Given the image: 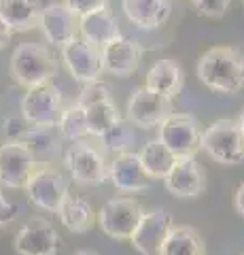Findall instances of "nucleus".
Masks as SVG:
<instances>
[{
  "mask_svg": "<svg viewBox=\"0 0 244 255\" xmlns=\"http://www.w3.org/2000/svg\"><path fill=\"white\" fill-rule=\"evenodd\" d=\"M38 168L34 153L19 140L0 145V185L6 189H23Z\"/></svg>",
  "mask_w": 244,
  "mask_h": 255,
  "instance_id": "nucleus-10",
  "label": "nucleus"
},
{
  "mask_svg": "<svg viewBox=\"0 0 244 255\" xmlns=\"http://www.w3.org/2000/svg\"><path fill=\"white\" fill-rule=\"evenodd\" d=\"M73 255H102V253H98V251H77Z\"/></svg>",
  "mask_w": 244,
  "mask_h": 255,
  "instance_id": "nucleus-35",
  "label": "nucleus"
},
{
  "mask_svg": "<svg viewBox=\"0 0 244 255\" xmlns=\"http://www.w3.org/2000/svg\"><path fill=\"white\" fill-rule=\"evenodd\" d=\"M106 2L108 0H64V4L77 17H83V15L98 11V9H106Z\"/></svg>",
  "mask_w": 244,
  "mask_h": 255,
  "instance_id": "nucleus-30",
  "label": "nucleus"
},
{
  "mask_svg": "<svg viewBox=\"0 0 244 255\" xmlns=\"http://www.w3.org/2000/svg\"><path fill=\"white\" fill-rule=\"evenodd\" d=\"M58 128H60L62 138H66L70 142L85 140L89 136L87 117H85V111L79 105H73V107L62 111V115L58 119Z\"/></svg>",
  "mask_w": 244,
  "mask_h": 255,
  "instance_id": "nucleus-27",
  "label": "nucleus"
},
{
  "mask_svg": "<svg viewBox=\"0 0 244 255\" xmlns=\"http://www.w3.org/2000/svg\"><path fill=\"white\" fill-rule=\"evenodd\" d=\"M172 226H174L172 223V215L166 209H162V206H157L153 211H145L138 228L134 230V234L130 238V243L140 255H160L162 243L166 241Z\"/></svg>",
  "mask_w": 244,
  "mask_h": 255,
  "instance_id": "nucleus-14",
  "label": "nucleus"
},
{
  "mask_svg": "<svg viewBox=\"0 0 244 255\" xmlns=\"http://www.w3.org/2000/svg\"><path fill=\"white\" fill-rule=\"evenodd\" d=\"M183 83H185V75H183V68L176 60H170V58H163V60H157L151 70L147 73L145 79V87L151 90L155 94H162L166 98H176L183 90Z\"/></svg>",
  "mask_w": 244,
  "mask_h": 255,
  "instance_id": "nucleus-21",
  "label": "nucleus"
},
{
  "mask_svg": "<svg viewBox=\"0 0 244 255\" xmlns=\"http://www.w3.org/2000/svg\"><path fill=\"white\" fill-rule=\"evenodd\" d=\"M163 185L176 198H198L206 189V177L204 168L195 162V155L176 157L172 170L163 179Z\"/></svg>",
  "mask_w": 244,
  "mask_h": 255,
  "instance_id": "nucleus-15",
  "label": "nucleus"
},
{
  "mask_svg": "<svg viewBox=\"0 0 244 255\" xmlns=\"http://www.w3.org/2000/svg\"><path fill=\"white\" fill-rule=\"evenodd\" d=\"M160 255H206V245L200 232L191 226H172Z\"/></svg>",
  "mask_w": 244,
  "mask_h": 255,
  "instance_id": "nucleus-25",
  "label": "nucleus"
},
{
  "mask_svg": "<svg viewBox=\"0 0 244 255\" xmlns=\"http://www.w3.org/2000/svg\"><path fill=\"white\" fill-rule=\"evenodd\" d=\"M9 73L15 83L30 90L43 83H51V79L58 73V62L47 47L36 43H21L15 47L11 55Z\"/></svg>",
  "mask_w": 244,
  "mask_h": 255,
  "instance_id": "nucleus-2",
  "label": "nucleus"
},
{
  "mask_svg": "<svg viewBox=\"0 0 244 255\" xmlns=\"http://www.w3.org/2000/svg\"><path fill=\"white\" fill-rule=\"evenodd\" d=\"M77 105L85 111L87 126H89V136H96V138L104 136L115 124L121 122L119 109L115 105L111 90H108V85L100 81L83 85Z\"/></svg>",
  "mask_w": 244,
  "mask_h": 255,
  "instance_id": "nucleus-3",
  "label": "nucleus"
},
{
  "mask_svg": "<svg viewBox=\"0 0 244 255\" xmlns=\"http://www.w3.org/2000/svg\"><path fill=\"white\" fill-rule=\"evenodd\" d=\"M15 217H17V206L6 200L4 194L0 191V230L4 226H9V223H13Z\"/></svg>",
  "mask_w": 244,
  "mask_h": 255,
  "instance_id": "nucleus-31",
  "label": "nucleus"
},
{
  "mask_svg": "<svg viewBox=\"0 0 244 255\" xmlns=\"http://www.w3.org/2000/svg\"><path fill=\"white\" fill-rule=\"evenodd\" d=\"M236 122H238V126H240V130H242V136H244V109L240 111V115H238V119H236Z\"/></svg>",
  "mask_w": 244,
  "mask_h": 255,
  "instance_id": "nucleus-34",
  "label": "nucleus"
},
{
  "mask_svg": "<svg viewBox=\"0 0 244 255\" xmlns=\"http://www.w3.org/2000/svg\"><path fill=\"white\" fill-rule=\"evenodd\" d=\"M191 2L200 15H206V17H223L227 9H230L232 0H191Z\"/></svg>",
  "mask_w": 244,
  "mask_h": 255,
  "instance_id": "nucleus-29",
  "label": "nucleus"
},
{
  "mask_svg": "<svg viewBox=\"0 0 244 255\" xmlns=\"http://www.w3.org/2000/svg\"><path fill=\"white\" fill-rule=\"evenodd\" d=\"M41 0H0V19L13 32H28L41 23Z\"/></svg>",
  "mask_w": 244,
  "mask_h": 255,
  "instance_id": "nucleus-23",
  "label": "nucleus"
},
{
  "mask_svg": "<svg viewBox=\"0 0 244 255\" xmlns=\"http://www.w3.org/2000/svg\"><path fill=\"white\" fill-rule=\"evenodd\" d=\"M140 58H143V47L130 38H115L108 45L102 47V62H104V73L115 77H130L138 70Z\"/></svg>",
  "mask_w": 244,
  "mask_h": 255,
  "instance_id": "nucleus-17",
  "label": "nucleus"
},
{
  "mask_svg": "<svg viewBox=\"0 0 244 255\" xmlns=\"http://www.w3.org/2000/svg\"><path fill=\"white\" fill-rule=\"evenodd\" d=\"M108 179L113 185L128 194H138L153 185V179L145 172L143 164H140L138 153L134 151H125V153H117L108 168Z\"/></svg>",
  "mask_w": 244,
  "mask_h": 255,
  "instance_id": "nucleus-16",
  "label": "nucleus"
},
{
  "mask_svg": "<svg viewBox=\"0 0 244 255\" xmlns=\"http://www.w3.org/2000/svg\"><path fill=\"white\" fill-rule=\"evenodd\" d=\"M100 140L104 142V147L108 151L125 153V151H130V147L136 142V132H134V126L130 122H123L121 119V122L115 124L104 136H100Z\"/></svg>",
  "mask_w": 244,
  "mask_h": 255,
  "instance_id": "nucleus-28",
  "label": "nucleus"
},
{
  "mask_svg": "<svg viewBox=\"0 0 244 255\" xmlns=\"http://www.w3.org/2000/svg\"><path fill=\"white\" fill-rule=\"evenodd\" d=\"M64 166L79 185H87V187L102 185L108 174L104 153L87 138L77 140L66 149Z\"/></svg>",
  "mask_w": 244,
  "mask_h": 255,
  "instance_id": "nucleus-5",
  "label": "nucleus"
},
{
  "mask_svg": "<svg viewBox=\"0 0 244 255\" xmlns=\"http://www.w3.org/2000/svg\"><path fill=\"white\" fill-rule=\"evenodd\" d=\"M202 151L219 164H240L244 162V136L236 119L223 117L212 122L202 132Z\"/></svg>",
  "mask_w": 244,
  "mask_h": 255,
  "instance_id": "nucleus-4",
  "label": "nucleus"
},
{
  "mask_svg": "<svg viewBox=\"0 0 244 255\" xmlns=\"http://www.w3.org/2000/svg\"><path fill=\"white\" fill-rule=\"evenodd\" d=\"M41 30L49 45L64 47L73 41L79 30V17L68 9L66 4H49L43 9L41 15Z\"/></svg>",
  "mask_w": 244,
  "mask_h": 255,
  "instance_id": "nucleus-18",
  "label": "nucleus"
},
{
  "mask_svg": "<svg viewBox=\"0 0 244 255\" xmlns=\"http://www.w3.org/2000/svg\"><path fill=\"white\" fill-rule=\"evenodd\" d=\"M56 215L60 217L62 226L75 234L87 232L93 226V221H96V211H93L91 202L85 200V198L79 194H68V198L62 202L60 211Z\"/></svg>",
  "mask_w": 244,
  "mask_h": 255,
  "instance_id": "nucleus-24",
  "label": "nucleus"
},
{
  "mask_svg": "<svg viewBox=\"0 0 244 255\" xmlns=\"http://www.w3.org/2000/svg\"><path fill=\"white\" fill-rule=\"evenodd\" d=\"M62 60L70 73V77L81 85L100 81V75L104 73V62H102V49L85 38H73L62 47Z\"/></svg>",
  "mask_w": 244,
  "mask_h": 255,
  "instance_id": "nucleus-9",
  "label": "nucleus"
},
{
  "mask_svg": "<svg viewBox=\"0 0 244 255\" xmlns=\"http://www.w3.org/2000/svg\"><path fill=\"white\" fill-rule=\"evenodd\" d=\"M23 189H26L30 202L47 213H58L62 202H64L70 194L66 177L49 164L38 166L32 172V177L28 179Z\"/></svg>",
  "mask_w": 244,
  "mask_h": 255,
  "instance_id": "nucleus-7",
  "label": "nucleus"
},
{
  "mask_svg": "<svg viewBox=\"0 0 244 255\" xmlns=\"http://www.w3.org/2000/svg\"><path fill=\"white\" fill-rule=\"evenodd\" d=\"M198 79L210 92L236 94L244 85V55L234 47H210L198 60Z\"/></svg>",
  "mask_w": 244,
  "mask_h": 255,
  "instance_id": "nucleus-1",
  "label": "nucleus"
},
{
  "mask_svg": "<svg viewBox=\"0 0 244 255\" xmlns=\"http://www.w3.org/2000/svg\"><path fill=\"white\" fill-rule=\"evenodd\" d=\"M13 247L17 255H56L60 238L49 219L32 217L28 219L15 234Z\"/></svg>",
  "mask_w": 244,
  "mask_h": 255,
  "instance_id": "nucleus-13",
  "label": "nucleus"
},
{
  "mask_svg": "<svg viewBox=\"0 0 244 255\" xmlns=\"http://www.w3.org/2000/svg\"><path fill=\"white\" fill-rule=\"evenodd\" d=\"M121 9L134 26L140 30H157L170 19V0H121Z\"/></svg>",
  "mask_w": 244,
  "mask_h": 255,
  "instance_id": "nucleus-20",
  "label": "nucleus"
},
{
  "mask_svg": "<svg viewBox=\"0 0 244 255\" xmlns=\"http://www.w3.org/2000/svg\"><path fill=\"white\" fill-rule=\"evenodd\" d=\"M202 126L191 113H172L160 124V140L174 157L195 155L202 149Z\"/></svg>",
  "mask_w": 244,
  "mask_h": 255,
  "instance_id": "nucleus-6",
  "label": "nucleus"
},
{
  "mask_svg": "<svg viewBox=\"0 0 244 255\" xmlns=\"http://www.w3.org/2000/svg\"><path fill=\"white\" fill-rule=\"evenodd\" d=\"M234 209L244 217V183H242L238 189H236V196H234Z\"/></svg>",
  "mask_w": 244,
  "mask_h": 255,
  "instance_id": "nucleus-33",
  "label": "nucleus"
},
{
  "mask_svg": "<svg viewBox=\"0 0 244 255\" xmlns=\"http://www.w3.org/2000/svg\"><path fill=\"white\" fill-rule=\"evenodd\" d=\"M79 30H81V38L98 45L100 49L121 36L117 17L108 9H98L79 17Z\"/></svg>",
  "mask_w": 244,
  "mask_h": 255,
  "instance_id": "nucleus-22",
  "label": "nucleus"
},
{
  "mask_svg": "<svg viewBox=\"0 0 244 255\" xmlns=\"http://www.w3.org/2000/svg\"><path fill=\"white\" fill-rule=\"evenodd\" d=\"M143 215L145 209L136 198H111L102 204L98 223L106 236L117 238V241H130Z\"/></svg>",
  "mask_w": 244,
  "mask_h": 255,
  "instance_id": "nucleus-8",
  "label": "nucleus"
},
{
  "mask_svg": "<svg viewBox=\"0 0 244 255\" xmlns=\"http://www.w3.org/2000/svg\"><path fill=\"white\" fill-rule=\"evenodd\" d=\"M11 38H13V30L6 26L2 19H0V51H2L4 47L11 43Z\"/></svg>",
  "mask_w": 244,
  "mask_h": 255,
  "instance_id": "nucleus-32",
  "label": "nucleus"
},
{
  "mask_svg": "<svg viewBox=\"0 0 244 255\" xmlns=\"http://www.w3.org/2000/svg\"><path fill=\"white\" fill-rule=\"evenodd\" d=\"M140 164H143L145 172L151 177L153 181L155 179H166L168 172L172 170V166H174L176 157L172 155V151L163 145L160 138H153L145 142V147L140 149Z\"/></svg>",
  "mask_w": 244,
  "mask_h": 255,
  "instance_id": "nucleus-26",
  "label": "nucleus"
},
{
  "mask_svg": "<svg viewBox=\"0 0 244 255\" xmlns=\"http://www.w3.org/2000/svg\"><path fill=\"white\" fill-rule=\"evenodd\" d=\"M13 140L23 142L30 151L34 153L36 162L43 159V162H51L56 159L62 147V134L58 124L53 126H34V124H23L19 134Z\"/></svg>",
  "mask_w": 244,
  "mask_h": 255,
  "instance_id": "nucleus-19",
  "label": "nucleus"
},
{
  "mask_svg": "<svg viewBox=\"0 0 244 255\" xmlns=\"http://www.w3.org/2000/svg\"><path fill=\"white\" fill-rule=\"evenodd\" d=\"M125 113H128V122L132 126L143 128V130H151V128L160 126L163 119L174 113V107H172L170 98L147 90L143 85L130 94Z\"/></svg>",
  "mask_w": 244,
  "mask_h": 255,
  "instance_id": "nucleus-11",
  "label": "nucleus"
},
{
  "mask_svg": "<svg viewBox=\"0 0 244 255\" xmlns=\"http://www.w3.org/2000/svg\"><path fill=\"white\" fill-rule=\"evenodd\" d=\"M64 111L62 92L53 83L30 87L21 100V117L34 126H53Z\"/></svg>",
  "mask_w": 244,
  "mask_h": 255,
  "instance_id": "nucleus-12",
  "label": "nucleus"
}]
</instances>
